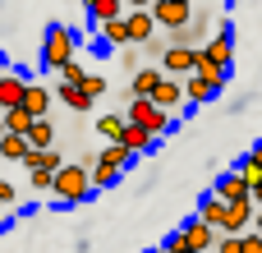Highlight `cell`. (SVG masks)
<instances>
[{"mask_svg": "<svg viewBox=\"0 0 262 253\" xmlns=\"http://www.w3.org/2000/svg\"><path fill=\"white\" fill-rule=\"evenodd\" d=\"M92 194H97V189H92V166H83V161H64V166L51 175V198H55L60 207H83Z\"/></svg>", "mask_w": 262, "mask_h": 253, "instance_id": "6da1fadb", "label": "cell"}, {"mask_svg": "<svg viewBox=\"0 0 262 253\" xmlns=\"http://www.w3.org/2000/svg\"><path fill=\"white\" fill-rule=\"evenodd\" d=\"M78 51V32L64 28V23H51L46 37H41V69L46 74H60V65H69Z\"/></svg>", "mask_w": 262, "mask_h": 253, "instance_id": "7a4b0ae2", "label": "cell"}, {"mask_svg": "<svg viewBox=\"0 0 262 253\" xmlns=\"http://www.w3.org/2000/svg\"><path fill=\"white\" fill-rule=\"evenodd\" d=\"M230 83V74H221V69H212L207 60L184 78V106H207V101H216L221 97V88Z\"/></svg>", "mask_w": 262, "mask_h": 253, "instance_id": "3957f363", "label": "cell"}, {"mask_svg": "<svg viewBox=\"0 0 262 253\" xmlns=\"http://www.w3.org/2000/svg\"><path fill=\"white\" fill-rule=\"evenodd\" d=\"M134 166V152L124 147V143H111V147H101L97 152V161H92V189H115L120 184V175Z\"/></svg>", "mask_w": 262, "mask_h": 253, "instance_id": "277c9868", "label": "cell"}, {"mask_svg": "<svg viewBox=\"0 0 262 253\" xmlns=\"http://www.w3.org/2000/svg\"><path fill=\"white\" fill-rule=\"evenodd\" d=\"M124 120H129V124H138V129H147L152 138H166V134L175 129V115H170V111H161L152 97H134V101H129V111H124Z\"/></svg>", "mask_w": 262, "mask_h": 253, "instance_id": "5b68a950", "label": "cell"}, {"mask_svg": "<svg viewBox=\"0 0 262 253\" xmlns=\"http://www.w3.org/2000/svg\"><path fill=\"white\" fill-rule=\"evenodd\" d=\"M203 60L212 69H221V74H235V28H230V18H221L216 23V37L203 41Z\"/></svg>", "mask_w": 262, "mask_h": 253, "instance_id": "8992f818", "label": "cell"}, {"mask_svg": "<svg viewBox=\"0 0 262 253\" xmlns=\"http://www.w3.org/2000/svg\"><path fill=\"white\" fill-rule=\"evenodd\" d=\"M198 65H203V46H166V55H161V74H170V78L193 74Z\"/></svg>", "mask_w": 262, "mask_h": 253, "instance_id": "52a82bcc", "label": "cell"}, {"mask_svg": "<svg viewBox=\"0 0 262 253\" xmlns=\"http://www.w3.org/2000/svg\"><path fill=\"white\" fill-rule=\"evenodd\" d=\"M152 18H157V28L170 32V28L193 18V0H152Z\"/></svg>", "mask_w": 262, "mask_h": 253, "instance_id": "ba28073f", "label": "cell"}, {"mask_svg": "<svg viewBox=\"0 0 262 253\" xmlns=\"http://www.w3.org/2000/svg\"><path fill=\"white\" fill-rule=\"evenodd\" d=\"M23 92H28V74L23 69H5L0 74V111L23 106Z\"/></svg>", "mask_w": 262, "mask_h": 253, "instance_id": "9c48e42d", "label": "cell"}, {"mask_svg": "<svg viewBox=\"0 0 262 253\" xmlns=\"http://www.w3.org/2000/svg\"><path fill=\"white\" fill-rule=\"evenodd\" d=\"M180 230H184L189 249H198V253H212V249H216V240H221V230H212V226H207L203 217H189V221H184Z\"/></svg>", "mask_w": 262, "mask_h": 253, "instance_id": "30bf717a", "label": "cell"}, {"mask_svg": "<svg viewBox=\"0 0 262 253\" xmlns=\"http://www.w3.org/2000/svg\"><path fill=\"white\" fill-rule=\"evenodd\" d=\"M124 28H129V41H134V46H143L147 37H157L152 9H124Z\"/></svg>", "mask_w": 262, "mask_h": 253, "instance_id": "8fae6325", "label": "cell"}, {"mask_svg": "<svg viewBox=\"0 0 262 253\" xmlns=\"http://www.w3.org/2000/svg\"><path fill=\"white\" fill-rule=\"evenodd\" d=\"M198 217H203L212 230H221V235L230 230V203H226V198H216V194H207V198L198 203Z\"/></svg>", "mask_w": 262, "mask_h": 253, "instance_id": "7c38bea8", "label": "cell"}, {"mask_svg": "<svg viewBox=\"0 0 262 253\" xmlns=\"http://www.w3.org/2000/svg\"><path fill=\"white\" fill-rule=\"evenodd\" d=\"M152 101H157L161 111H170V115H175V106L184 101V83H180V78H170V74H161V78H157V88H152Z\"/></svg>", "mask_w": 262, "mask_h": 253, "instance_id": "4fadbf2b", "label": "cell"}, {"mask_svg": "<svg viewBox=\"0 0 262 253\" xmlns=\"http://www.w3.org/2000/svg\"><path fill=\"white\" fill-rule=\"evenodd\" d=\"M97 37H101V46H106V51H124V46H134V41H129V28H124V14H120V18L97 23Z\"/></svg>", "mask_w": 262, "mask_h": 253, "instance_id": "5bb4252c", "label": "cell"}, {"mask_svg": "<svg viewBox=\"0 0 262 253\" xmlns=\"http://www.w3.org/2000/svg\"><path fill=\"white\" fill-rule=\"evenodd\" d=\"M51 101H55V92H51L46 83H32V78H28V92H23V111H28L32 120H41V115L51 111Z\"/></svg>", "mask_w": 262, "mask_h": 253, "instance_id": "9a60e30c", "label": "cell"}, {"mask_svg": "<svg viewBox=\"0 0 262 253\" xmlns=\"http://www.w3.org/2000/svg\"><path fill=\"white\" fill-rule=\"evenodd\" d=\"M216 198H226V203H244L249 198V180L239 175V171H226V175H216V189H212Z\"/></svg>", "mask_w": 262, "mask_h": 253, "instance_id": "2e32d148", "label": "cell"}, {"mask_svg": "<svg viewBox=\"0 0 262 253\" xmlns=\"http://www.w3.org/2000/svg\"><path fill=\"white\" fill-rule=\"evenodd\" d=\"M120 143L134 152V157H143V152H157V138L147 134V129H138V124H129L124 120V134H120Z\"/></svg>", "mask_w": 262, "mask_h": 253, "instance_id": "e0dca14e", "label": "cell"}, {"mask_svg": "<svg viewBox=\"0 0 262 253\" xmlns=\"http://www.w3.org/2000/svg\"><path fill=\"white\" fill-rule=\"evenodd\" d=\"M55 97H60L69 111H92V97L83 92V83H60V88H55Z\"/></svg>", "mask_w": 262, "mask_h": 253, "instance_id": "ac0fdd59", "label": "cell"}, {"mask_svg": "<svg viewBox=\"0 0 262 253\" xmlns=\"http://www.w3.org/2000/svg\"><path fill=\"white\" fill-rule=\"evenodd\" d=\"M23 138H28V147H51V143H55V124L41 115V120H32V124H28V134H23Z\"/></svg>", "mask_w": 262, "mask_h": 253, "instance_id": "d6986e66", "label": "cell"}, {"mask_svg": "<svg viewBox=\"0 0 262 253\" xmlns=\"http://www.w3.org/2000/svg\"><path fill=\"white\" fill-rule=\"evenodd\" d=\"M157 78H161V65H143V69H134V97H152Z\"/></svg>", "mask_w": 262, "mask_h": 253, "instance_id": "ffe728a7", "label": "cell"}, {"mask_svg": "<svg viewBox=\"0 0 262 253\" xmlns=\"http://www.w3.org/2000/svg\"><path fill=\"white\" fill-rule=\"evenodd\" d=\"M83 5H88L92 23H106V18H120L124 14V0H83Z\"/></svg>", "mask_w": 262, "mask_h": 253, "instance_id": "44dd1931", "label": "cell"}, {"mask_svg": "<svg viewBox=\"0 0 262 253\" xmlns=\"http://www.w3.org/2000/svg\"><path fill=\"white\" fill-rule=\"evenodd\" d=\"M23 152H28L23 134H0V161H23Z\"/></svg>", "mask_w": 262, "mask_h": 253, "instance_id": "7402d4cb", "label": "cell"}, {"mask_svg": "<svg viewBox=\"0 0 262 253\" xmlns=\"http://www.w3.org/2000/svg\"><path fill=\"white\" fill-rule=\"evenodd\" d=\"M5 115V134H28V124H32V115L23 111V106H14V111H0Z\"/></svg>", "mask_w": 262, "mask_h": 253, "instance_id": "603a6c76", "label": "cell"}, {"mask_svg": "<svg viewBox=\"0 0 262 253\" xmlns=\"http://www.w3.org/2000/svg\"><path fill=\"white\" fill-rule=\"evenodd\" d=\"M97 134H101L106 143H120V134H124V115H101V120H97Z\"/></svg>", "mask_w": 262, "mask_h": 253, "instance_id": "cb8c5ba5", "label": "cell"}, {"mask_svg": "<svg viewBox=\"0 0 262 253\" xmlns=\"http://www.w3.org/2000/svg\"><path fill=\"white\" fill-rule=\"evenodd\" d=\"M239 175H244L249 184H258V180H262V161H258V157H253V152H249V157L239 161Z\"/></svg>", "mask_w": 262, "mask_h": 253, "instance_id": "d4e9b609", "label": "cell"}, {"mask_svg": "<svg viewBox=\"0 0 262 253\" xmlns=\"http://www.w3.org/2000/svg\"><path fill=\"white\" fill-rule=\"evenodd\" d=\"M88 78V69L78 65V60H69V65H60V83H83Z\"/></svg>", "mask_w": 262, "mask_h": 253, "instance_id": "484cf974", "label": "cell"}, {"mask_svg": "<svg viewBox=\"0 0 262 253\" xmlns=\"http://www.w3.org/2000/svg\"><path fill=\"white\" fill-rule=\"evenodd\" d=\"M51 175H55V171H28V184H32L37 194H51Z\"/></svg>", "mask_w": 262, "mask_h": 253, "instance_id": "4316f807", "label": "cell"}, {"mask_svg": "<svg viewBox=\"0 0 262 253\" xmlns=\"http://www.w3.org/2000/svg\"><path fill=\"white\" fill-rule=\"evenodd\" d=\"M239 253H262V235L258 230H244V235H239Z\"/></svg>", "mask_w": 262, "mask_h": 253, "instance_id": "83f0119b", "label": "cell"}, {"mask_svg": "<svg viewBox=\"0 0 262 253\" xmlns=\"http://www.w3.org/2000/svg\"><path fill=\"white\" fill-rule=\"evenodd\" d=\"M83 92H88V97L97 101V97L106 92V78H101V74H88V78H83Z\"/></svg>", "mask_w": 262, "mask_h": 253, "instance_id": "f1b7e54d", "label": "cell"}, {"mask_svg": "<svg viewBox=\"0 0 262 253\" xmlns=\"http://www.w3.org/2000/svg\"><path fill=\"white\" fill-rule=\"evenodd\" d=\"M120 65H124L129 74H134V69H143V60H138V51H134V46H124V51H120Z\"/></svg>", "mask_w": 262, "mask_h": 253, "instance_id": "f546056e", "label": "cell"}, {"mask_svg": "<svg viewBox=\"0 0 262 253\" xmlns=\"http://www.w3.org/2000/svg\"><path fill=\"white\" fill-rule=\"evenodd\" d=\"M212 253H239V235H221V240H216V249Z\"/></svg>", "mask_w": 262, "mask_h": 253, "instance_id": "4dcf8cb0", "label": "cell"}, {"mask_svg": "<svg viewBox=\"0 0 262 253\" xmlns=\"http://www.w3.org/2000/svg\"><path fill=\"white\" fill-rule=\"evenodd\" d=\"M166 249H170V253H184V249H189V240H184V230H170V240H166Z\"/></svg>", "mask_w": 262, "mask_h": 253, "instance_id": "1f68e13d", "label": "cell"}, {"mask_svg": "<svg viewBox=\"0 0 262 253\" xmlns=\"http://www.w3.org/2000/svg\"><path fill=\"white\" fill-rule=\"evenodd\" d=\"M14 198H18V189H14L9 180H0V203H5V207H14Z\"/></svg>", "mask_w": 262, "mask_h": 253, "instance_id": "d6a6232c", "label": "cell"}, {"mask_svg": "<svg viewBox=\"0 0 262 253\" xmlns=\"http://www.w3.org/2000/svg\"><path fill=\"white\" fill-rule=\"evenodd\" d=\"M124 9H152V0H124Z\"/></svg>", "mask_w": 262, "mask_h": 253, "instance_id": "836d02e7", "label": "cell"}, {"mask_svg": "<svg viewBox=\"0 0 262 253\" xmlns=\"http://www.w3.org/2000/svg\"><path fill=\"white\" fill-rule=\"evenodd\" d=\"M253 230H258V235H262V207H258V212H253Z\"/></svg>", "mask_w": 262, "mask_h": 253, "instance_id": "e575fe53", "label": "cell"}, {"mask_svg": "<svg viewBox=\"0 0 262 253\" xmlns=\"http://www.w3.org/2000/svg\"><path fill=\"white\" fill-rule=\"evenodd\" d=\"M147 253H170V249H166V244H161V249H147Z\"/></svg>", "mask_w": 262, "mask_h": 253, "instance_id": "d590c367", "label": "cell"}, {"mask_svg": "<svg viewBox=\"0 0 262 253\" xmlns=\"http://www.w3.org/2000/svg\"><path fill=\"white\" fill-rule=\"evenodd\" d=\"M0 74H5V55H0Z\"/></svg>", "mask_w": 262, "mask_h": 253, "instance_id": "8d00e7d4", "label": "cell"}, {"mask_svg": "<svg viewBox=\"0 0 262 253\" xmlns=\"http://www.w3.org/2000/svg\"><path fill=\"white\" fill-rule=\"evenodd\" d=\"M0 134H5V115H0Z\"/></svg>", "mask_w": 262, "mask_h": 253, "instance_id": "74e56055", "label": "cell"}, {"mask_svg": "<svg viewBox=\"0 0 262 253\" xmlns=\"http://www.w3.org/2000/svg\"><path fill=\"white\" fill-rule=\"evenodd\" d=\"M184 253H198V249H184Z\"/></svg>", "mask_w": 262, "mask_h": 253, "instance_id": "f35d334b", "label": "cell"}]
</instances>
